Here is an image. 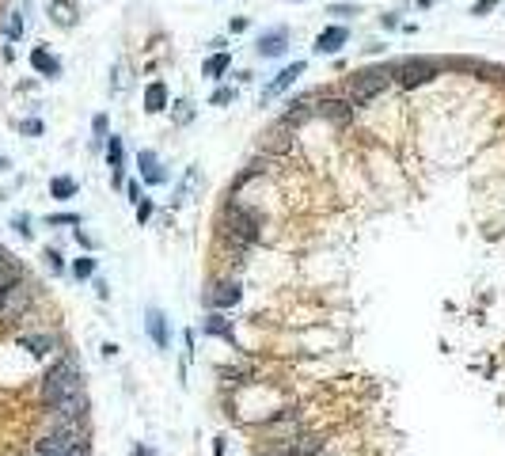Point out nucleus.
I'll use <instances>...</instances> for the list:
<instances>
[{"label":"nucleus","instance_id":"f257e3e1","mask_svg":"<svg viewBox=\"0 0 505 456\" xmlns=\"http://www.w3.org/2000/svg\"><path fill=\"white\" fill-rule=\"evenodd\" d=\"M42 399L53 407V415L61 418V422H77L84 415V407H88V399H84V380H80V365L72 358H65L61 365H53L50 373H46V384H42Z\"/></svg>","mask_w":505,"mask_h":456},{"label":"nucleus","instance_id":"f03ea898","mask_svg":"<svg viewBox=\"0 0 505 456\" xmlns=\"http://www.w3.org/2000/svg\"><path fill=\"white\" fill-rule=\"evenodd\" d=\"M391 84V69H361L358 77L350 80V103L361 107L369 103V99H376L380 91H384Z\"/></svg>","mask_w":505,"mask_h":456},{"label":"nucleus","instance_id":"7ed1b4c3","mask_svg":"<svg viewBox=\"0 0 505 456\" xmlns=\"http://www.w3.org/2000/svg\"><path fill=\"white\" fill-rule=\"evenodd\" d=\"M77 445H84V434H80V426L77 422H61L58 430H50L39 441V456H65V452H72Z\"/></svg>","mask_w":505,"mask_h":456},{"label":"nucleus","instance_id":"20e7f679","mask_svg":"<svg viewBox=\"0 0 505 456\" xmlns=\"http://www.w3.org/2000/svg\"><path fill=\"white\" fill-rule=\"evenodd\" d=\"M391 77H399L403 88H418V84L437 77V61L433 58H407V61H399L395 69H391Z\"/></svg>","mask_w":505,"mask_h":456},{"label":"nucleus","instance_id":"39448f33","mask_svg":"<svg viewBox=\"0 0 505 456\" xmlns=\"http://www.w3.org/2000/svg\"><path fill=\"white\" fill-rule=\"evenodd\" d=\"M224 225H228V232L240 240V244H251L255 240V217H251L247 209H240V206H228V213H224Z\"/></svg>","mask_w":505,"mask_h":456},{"label":"nucleus","instance_id":"423d86ee","mask_svg":"<svg viewBox=\"0 0 505 456\" xmlns=\"http://www.w3.org/2000/svg\"><path fill=\"white\" fill-rule=\"evenodd\" d=\"M289 50V27H274V31H263L255 42V53L258 58H282V53Z\"/></svg>","mask_w":505,"mask_h":456},{"label":"nucleus","instance_id":"0eeeda50","mask_svg":"<svg viewBox=\"0 0 505 456\" xmlns=\"http://www.w3.org/2000/svg\"><path fill=\"white\" fill-rule=\"evenodd\" d=\"M301 72H304V61H293V65H285V69L277 72V77H274V80H270L266 88H263V103H274V99L282 96V91H289V88H293V84H296V77H301Z\"/></svg>","mask_w":505,"mask_h":456},{"label":"nucleus","instance_id":"6e6552de","mask_svg":"<svg viewBox=\"0 0 505 456\" xmlns=\"http://www.w3.org/2000/svg\"><path fill=\"white\" fill-rule=\"evenodd\" d=\"M137 167H141L145 183H152V187H164L167 183V171L160 167V156H156L152 148H141V152H137Z\"/></svg>","mask_w":505,"mask_h":456},{"label":"nucleus","instance_id":"1a4fd4ad","mask_svg":"<svg viewBox=\"0 0 505 456\" xmlns=\"http://www.w3.org/2000/svg\"><path fill=\"white\" fill-rule=\"evenodd\" d=\"M346 42H350V31H346V27H327V31H320V39H315L312 50L315 53H339Z\"/></svg>","mask_w":505,"mask_h":456},{"label":"nucleus","instance_id":"9d476101","mask_svg":"<svg viewBox=\"0 0 505 456\" xmlns=\"http://www.w3.org/2000/svg\"><path fill=\"white\" fill-rule=\"evenodd\" d=\"M27 301H31L27 285L15 282L12 289H4V293H0V315H15V312H23V308H27Z\"/></svg>","mask_w":505,"mask_h":456},{"label":"nucleus","instance_id":"9b49d317","mask_svg":"<svg viewBox=\"0 0 505 456\" xmlns=\"http://www.w3.org/2000/svg\"><path fill=\"white\" fill-rule=\"evenodd\" d=\"M205 301H209L213 308H232V304H240V285L236 282H221V285H213V293L205 297Z\"/></svg>","mask_w":505,"mask_h":456},{"label":"nucleus","instance_id":"f8f14e48","mask_svg":"<svg viewBox=\"0 0 505 456\" xmlns=\"http://www.w3.org/2000/svg\"><path fill=\"white\" fill-rule=\"evenodd\" d=\"M50 20L58 23V27H77L80 8L72 4V0H50Z\"/></svg>","mask_w":505,"mask_h":456},{"label":"nucleus","instance_id":"ddd939ff","mask_svg":"<svg viewBox=\"0 0 505 456\" xmlns=\"http://www.w3.org/2000/svg\"><path fill=\"white\" fill-rule=\"evenodd\" d=\"M31 65L42 72V77H50V80H53V77H61V61L53 58V53L46 50V46H34V50H31Z\"/></svg>","mask_w":505,"mask_h":456},{"label":"nucleus","instance_id":"4468645a","mask_svg":"<svg viewBox=\"0 0 505 456\" xmlns=\"http://www.w3.org/2000/svg\"><path fill=\"white\" fill-rule=\"evenodd\" d=\"M145 327H148V334H152L156 346L167 350V320H164L160 308H148V312H145Z\"/></svg>","mask_w":505,"mask_h":456},{"label":"nucleus","instance_id":"2eb2a0df","mask_svg":"<svg viewBox=\"0 0 505 456\" xmlns=\"http://www.w3.org/2000/svg\"><path fill=\"white\" fill-rule=\"evenodd\" d=\"M164 107H167V84L164 80H152L145 88V110H148V115H160Z\"/></svg>","mask_w":505,"mask_h":456},{"label":"nucleus","instance_id":"dca6fc26","mask_svg":"<svg viewBox=\"0 0 505 456\" xmlns=\"http://www.w3.org/2000/svg\"><path fill=\"white\" fill-rule=\"evenodd\" d=\"M232 69V53L228 50H217L213 58H205V65H202V77H209V80H221L224 72Z\"/></svg>","mask_w":505,"mask_h":456},{"label":"nucleus","instance_id":"f3484780","mask_svg":"<svg viewBox=\"0 0 505 456\" xmlns=\"http://www.w3.org/2000/svg\"><path fill=\"white\" fill-rule=\"evenodd\" d=\"M353 110H358L353 103H339V99H323V103H320V115H327L331 122H350Z\"/></svg>","mask_w":505,"mask_h":456},{"label":"nucleus","instance_id":"a211bd4d","mask_svg":"<svg viewBox=\"0 0 505 456\" xmlns=\"http://www.w3.org/2000/svg\"><path fill=\"white\" fill-rule=\"evenodd\" d=\"M20 346L31 350L34 358H42V353L53 350V334H20Z\"/></svg>","mask_w":505,"mask_h":456},{"label":"nucleus","instance_id":"6ab92c4d","mask_svg":"<svg viewBox=\"0 0 505 456\" xmlns=\"http://www.w3.org/2000/svg\"><path fill=\"white\" fill-rule=\"evenodd\" d=\"M122 160H126L122 137H107V164H110V171H114V183H122Z\"/></svg>","mask_w":505,"mask_h":456},{"label":"nucleus","instance_id":"aec40b11","mask_svg":"<svg viewBox=\"0 0 505 456\" xmlns=\"http://www.w3.org/2000/svg\"><path fill=\"white\" fill-rule=\"evenodd\" d=\"M50 194L58 202H69L72 194H77V179H72V175H58V179H50Z\"/></svg>","mask_w":505,"mask_h":456},{"label":"nucleus","instance_id":"412c9836","mask_svg":"<svg viewBox=\"0 0 505 456\" xmlns=\"http://www.w3.org/2000/svg\"><path fill=\"white\" fill-rule=\"evenodd\" d=\"M198 167H190V171H186V179H183V187L175 190V206H183V202H190V194H194V187H198Z\"/></svg>","mask_w":505,"mask_h":456},{"label":"nucleus","instance_id":"4be33fe9","mask_svg":"<svg viewBox=\"0 0 505 456\" xmlns=\"http://www.w3.org/2000/svg\"><path fill=\"white\" fill-rule=\"evenodd\" d=\"M205 334H221V339L232 342V320H224V315H209V320H205Z\"/></svg>","mask_w":505,"mask_h":456},{"label":"nucleus","instance_id":"5701e85b","mask_svg":"<svg viewBox=\"0 0 505 456\" xmlns=\"http://www.w3.org/2000/svg\"><path fill=\"white\" fill-rule=\"evenodd\" d=\"M315 452V437H301V445H293V449H285L282 456H308Z\"/></svg>","mask_w":505,"mask_h":456},{"label":"nucleus","instance_id":"b1692460","mask_svg":"<svg viewBox=\"0 0 505 456\" xmlns=\"http://www.w3.org/2000/svg\"><path fill=\"white\" fill-rule=\"evenodd\" d=\"M194 118V107H190V99H179V103H175V122L179 126H186Z\"/></svg>","mask_w":505,"mask_h":456},{"label":"nucleus","instance_id":"393cba45","mask_svg":"<svg viewBox=\"0 0 505 456\" xmlns=\"http://www.w3.org/2000/svg\"><path fill=\"white\" fill-rule=\"evenodd\" d=\"M72 274H77V278H91V274H96V259H77V263H72Z\"/></svg>","mask_w":505,"mask_h":456},{"label":"nucleus","instance_id":"a878e982","mask_svg":"<svg viewBox=\"0 0 505 456\" xmlns=\"http://www.w3.org/2000/svg\"><path fill=\"white\" fill-rule=\"evenodd\" d=\"M15 282H20V274H15L12 266H0V293H4V289H12Z\"/></svg>","mask_w":505,"mask_h":456},{"label":"nucleus","instance_id":"bb28decb","mask_svg":"<svg viewBox=\"0 0 505 456\" xmlns=\"http://www.w3.org/2000/svg\"><path fill=\"white\" fill-rule=\"evenodd\" d=\"M20 34H23V15L20 12H12V20H8V39H20Z\"/></svg>","mask_w":505,"mask_h":456},{"label":"nucleus","instance_id":"cd10ccee","mask_svg":"<svg viewBox=\"0 0 505 456\" xmlns=\"http://www.w3.org/2000/svg\"><path fill=\"white\" fill-rule=\"evenodd\" d=\"M232 99H236V88H217V91H213V103H217V107L232 103Z\"/></svg>","mask_w":505,"mask_h":456},{"label":"nucleus","instance_id":"c85d7f7f","mask_svg":"<svg viewBox=\"0 0 505 456\" xmlns=\"http://www.w3.org/2000/svg\"><path fill=\"white\" fill-rule=\"evenodd\" d=\"M20 133L39 137V133H42V122H39V118H27V122H20Z\"/></svg>","mask_w":505,"mask_h":456},{"label":"nucleus","instance_id":"c756f323","mask_svg":"<svg viewBox=\"0 0 505 456\" xmlns=\"http://www.w3.org/2000/svg\"><path fill=\"white\" fill-rule=\"evenodd\" d=\"M498 4H501V0H479V4L471 8V15H486V12H494Z\"/></svg>","mask_w":505,"mask_h":456},{"label":"nucleus","instance_id":"7c9ffc66","mask_svg":"<svg viewBox=\"0 0 505 456\" xmlns=\"http://www.w3.org/2000/svg\"><path fill=\"white\" fill-rule=\"evenodd\" d=\"M148 217H152V202H148V198H141V202H137V221H141V225H145Z\"/></svg>","mask_w":505,"mask_h":456},{"label":"nucleus","instance_id":"2f4dec72","mask_svg":"<svg viewBox=\"0 0 505 456\" xmlns=\"http://www.w3.org/2000/svg\"><path fill=\"white\" fill-rule=\"evenodd\" d=\"M50 225H80L77 213H58V217H50Z\"/></svg>","mask_w":505,"mask_h":456},{"label":"nucleus","instance_id":"473e14b6","mask_svg":"<svg viewBox=\"0 0 505 456\" xmlns=\"http://www.w3.org/2000/svg\"><path fill=\"white\" fill-rule=\"evenodd\" d=\"M91 126H96V145H99L103 137H107V115H96V122Z\"/></svg>","mask_w":505,"mask_h":456},{"label":"nucleus","instance_id":"72a5a7b5","mask_svg":"<svg viewBox=\"0 0 505 456\" xmlns=\"http://www.w3.org/2000/svg\"><path fill=\"white\" fill-rule=\"evenodd\" d=\"M331 15H358V4H331Z\"/></svg>","mask_w":505,"mask_h":456},{"label":"nucleus","instance_id":"f704fd0d","mask_svg":"<svg viewBox=\"0 0 505 456\" xmlns=\"http://www.w3.org/2000/svg\"><path fill=\"white\" fill-rule=\"evenodd\" d=\"M46 259H50V270H53V274H61V255H58V251H46Z\"/></svg>","mask_w":505,"mask_h":456},{"label":"nucleus","instance_id":"c9c22d12","mask_svg":"<svg viewBox=\"0 0 505 456\" xmlns=\"http://www.w3.org/2000/svg\"><path fill=\"white\" fill-rule=\"evenodd\" d=\"M228 31H232V34H243V31H247V20H243V15H240V20H232Z\"/></svg>","mask_w":505,"mask_h":456},{"label":"nucleus","instance_id":"e433bc0d","mask_svg":"<svg viewBox=\"0 0 505 456\" xmlns=\"http://www.w3.org/2000/svg\"><path fill=\"white\" fill-rule=\"evenodd\" d=\"M126 190H129V202H133V206H137V202H141V187H137V183H129Z\"/></svg>","mask_w":505,"mask_h":456},{"label":"nucleus","instance_id":"4c0bfd02","mask_svg":"<svg viewBox=\"0 0 505 456\" xmlns=\"http://www.w3.org/2000/svg\"><path fill=\"white\" fill-rule=\"evenodd\" d=\"M12 225H15V228H20V232H23V236H31V228H27V217H15V221H12Z\"/></svg>","mask_w":505,"mask_h":456},{"label":"nucleus","instance_id":"58836bf2","mask_svg":"<svg viewBox=\"0 0 505 456\" xmlns=\"http://www.w3.org/2000/svg\"><path fill=\"white\" fill-rule=\"evenodd\" d=\"M8 167H12V164H8V156H0V171H8Z\"/></svg>","mask_w":505,"mask_h":456}]
</instances>
